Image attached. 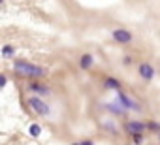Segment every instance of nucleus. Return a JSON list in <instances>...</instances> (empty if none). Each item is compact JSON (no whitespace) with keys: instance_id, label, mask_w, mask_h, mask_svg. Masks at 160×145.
<instances>
[{"instance_id":"0eeeda50","label":"nucleus","mask_w":160,"mask_h":145,"mask_svg":"<svg viewBox=\"0 0 160 145\" xmlns=\"http://www.w3.org/2000/svg\"><path fill=\"white\" fill-rule=\"evenodd\" d=\"M108 109H111V111H113V113H117V115L126 113V108H124L122 104H108Z\"/></svg>"},{"instance_id":"4468645a","label":"nucleus","mask_w":160,"mask_h":145,"mask_svg":"<svg viewBox=\"0 0 160 145\" xmlns=\"http://www.w3.org/2000/svg\"><path fill=\"white\" fill-rule=\"evenodd\" d=\"M134 141H136V145H139L141 143V134H134Z\"/></svg>"},{"instance_id":"ddd939ff","label":"nucleus","mask_w":160,"mask_h":145,"mask_svg":"<svg viewBox=\"0 0 160 145\" xmlns=\"http://www.w3.org/2000/svg\"><path fill=\"white\" fill-rule=\"evenodd\" d=\"M147 128H151V130H154V132H160V124H158V122H149Z\"/></svg>"},{"instance_id":"20e7f679","label":"nucleus","mask_w":160,"mask_h":145,"mask_svg":"<svg viewBox=\"0 0 160 145\" xmlns=\"http://www.w3.org/2000/svg\"><path fill=\"white\" fill-rule=\"evenodd\" d=\"M124 128L134 136V134H141V132H143V128H145V124H143V122H139V121H130Z\"/></svg>"},{"instance_id":"f8f14e48","label":"nucleus","mask_w":160,"mask_h":145,"mask_svg":"<svg viewBox=\"0 0 160 145\" xmlns=\"http://www.w3.org/2000/svg\"><path fill=\"white\" fill-rule=\"evenodd\" d=\"M30 89L36 91V92H40V94H47V92H49V89H47V87H42V85H32Z\"/></svg>"},{"instance_id":"f3484780","label":"nucleus","mask_w":160,"mask_h":145,"mask_svg":"<svg viewBox=\"0 0 160 145\" xmlns=\"http://www.w3.org/2000/svg\"><path fill=\"white\" fill-rule=\"evenodd\" d=\"M73 145H77V143H73Z\"/></svg>"},{"instance_id":"1a4fd4ad","label":"nucleus","mask_w":160,"mask_h":145,"mask_svg":"<svg viewBox=\"0 0 160 145\" xmlns=\"http://www.w3.org/2000/svg\"><path fill=\"white\" fill-rule=\"evenodd\" d=\"M91 66H92V57H91V55H83V57H81V68L87 70V68H91Z\"/></svg>"},{"instance_id":"9b49d317","label":"nucleus","mask_w":160,"mask_h":145,"mask_svg":"<svg viewBox=\"0 0 160 145\" xmlns=\"http://www.w3.org/2000/svg\"><path fill=\"white\" fill-rule=\"evenodd\" d=\"M13 53H15V49H13L12 45H4V47H2V55H4V57H12Z\"/></svg>"},{"instance_id":"dca6fc26","label":"nucleus","mask_w":160,"mask_h":145,"mask_svg":"<svg viewBox=\"0 0 160 145\" xmlns=\"http://www.w3.org/2000/svg\"><path fill=\"white\" fill-rule=\"evenodd\" d=\"M81 145H94V143H92V141H83Z\"/></svg>"},{"instance_id":"f03ea898","label":"nucleus","mask_w":160,"mask_h":145,"mask_svg":"<svg viewBox=\"0 0 160 145\" xmlns=\"http://www.w3.org/2000/svg\"><path fill=\"white\" fill-rule=\"evenodd\" d=\"M28 104H30V108H32L36 113H40V115H49V106H47L43 100L32 96V98H28Z\"/></svg>"},{"instance_id":"6e6552de","label":"nucleus","mask_w":160,"mask_h":145,"mask_svg":"<svg viewBox=\"0 0 160 145\" xmlns=\"http://www.w3.org/2000/svg\"><path fill=\"white\" fill-rule=\"evenodd\" d=\"M104 85H106V89H121V83L117 79H113V78H108L104 81Z\"/></svg>"},{"instance_id":"9d476101","label":"nucleus","mask_w":160,"mask_h":145,"mask_svg":"<svg viewBox=\"0 0 160 145\" xmlns=\"http://www.w3.org/2000/svg\"><path fill=\"white\" fill-rule=\"evenodd\" d=\"M28 132H30V136H34V138H38V136L42 134V128H40V124H30V128H28Z\"/></svg>"},{"instance_id":"423d86ee","label":"nucleus","mask_w":160,"mask_h":145,"mask_svg":"<svg viewBox=\"0 0 160 145\" xmlns=\"http://www.w3.org/2000/svg\"><path fill=\"white\" fill-rule=\"evenodd\" d=\"M117 102H119V104H122V106H124L126 109L138 108V106H136V104H134V102H132V100H130V98L126 96V94H122V92H119V96H117Z\"/></svg>"},{"instance_id":"2eb2a0df","label":"nucleus","mask_w":160,"mask_h":145,"mask_svg":"<svg viewBox=\"0 0 160 145\" xmlns=\"http://www.w3.org/2000/svg\"><path fill=\"white\" fill-rule=\"evenodd\" d=\"M6 81H8V79H6L4 76H2V78H0V87H4V85H6Z\"/></svg>"},{"instance_id":"f257e3e1","label":"nucleus","mask_w":160,"mask_h":145,"mask_svg":"<svg viewBox=\"0 0 160 145\" xmlns=\"http://www.w3.org/2000/svg\"><path fill=\"white\" fill-rule=\"evenodd\" d=\"M13 68L23 76H28V78H42L45 76V70L42 66H36V64H30V62H25V60H15L13 62Z\"/></svg>"},{"instance_id":"39448f33","label":"nucleus","mask_w":160,"mask_h":145,"mask_svg":"<svg viewBox=\"0 0 160 145\" xmlns=\"http://www.w3.org/2000/svg\"><path fill=\"white\" fill-rule=\"evenodd\" d=\"M139 74H141V78L143 79H152V76H154V70H152V66L151 64H141L139 66Z\"/></svg>"},{"instance_id":"7ed1b4c3","label":"nucleus","mask_w":160,"mask_h":145,"mask_svg":"<svg viewBox=\"0 0 160 145\" xmlns=\"http://www.w3.org/2000/svg\"><path fill=\"white\" fill-rule=\"evenodd\" d=\"M113 38H115L117 42H121V43H126V42L132 40V34H130L128 30H124V28H117V30L113 32Z\"/></svg>"}]
</instances>
